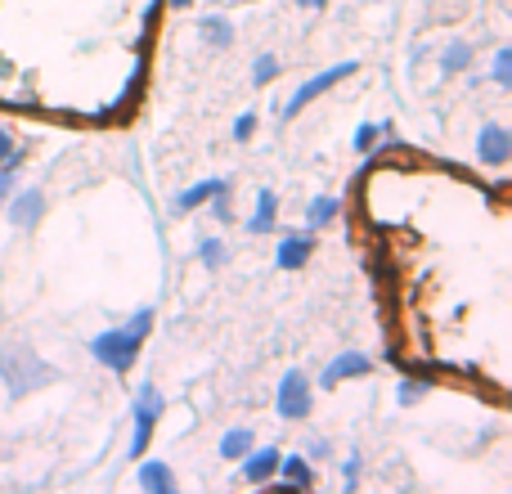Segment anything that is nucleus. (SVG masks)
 Returning a JSON list of instances; mask_svg holds the SVG:
<instances>
[{"label": "nucleus", "instance_id": "obj_1", "mask_svg": "<svg viewBox=\"0 0 512 494\" xmlns=\"http://www.w3.org/2000/svg\"><path fill=\"white\" fill-rule=\"evenodd\" d=\"M149 328H153V310L144 306V310H135V315H131V324L99 333L95 342H90V355H95L104 369L126 373L135 360H140V346H144V337H149Z\"/></svg>", "mask_w": 512, "mask_h": 494}, {"label": "nucleus", "instance_id": "obj_2", "mask_svg": "<svg viewBox=\"0 0 512 494\" xmlns=\"http://www.w3.org/2000/svg\"><path fill=\"white\" fill-rule=\"evenodd\" d=\"M0 378H5L9 396H27V391L59 382V369L45 360H36L27 346H0Z\"/></svg>", "mask_w": 512, "mask_h": 494}, {"label": "nucleus", "instance_id": "obj_3", "mask_svg": "<svg viewBox=\"0 0 512 494\" xmlns=\"http://www.w3.org/2000/svg\"><path fill=\"white\" fill-rule=\"evenodd\" d=\"M162 414V391L153 387V382H144L140 396H135V436H131V459H144V450H149V436H153V423H158Z\"/></svg>", "mask_w": 512, "mask_h": 494}, {"label": "nucleus", "instance_id": "obj_4", "mask_svg": "<svg viewBox=\"0 0 512 494\" xmlns=\"http://www.w3.org/2000/svg\"><path fill=\"white\" fill-rule=\"evenodd\" d=\"M310 391H315V387H310V378H306L301 369H288V373H283L279 400H274V405H279V418H283V423H301V418L310 414V400H315Z\"/></svg>", "mask_w": 512, "mask_h": 494}, {"label": "nucleus", "instance_id": "obj_5", "mask_svg": "<svg viewBox=\"0 0 512 494\" xmlns=\"http://www.w3.org/2000/svg\"><path fill=\"white\" fill-rule=\"evenodd\" d=\"M355 72H360V63H355V59H346V63H337V68H328V72H319V77H310L306 86H297V90H292V99H288V104H283V117H297L301 108L310 104V99H319V95H324V90H333L337 81L355 77Z\"/></svg>", "mask_w": 512, "mask_h": 494}, {"label": "nucleus", "instance_id": "obj_6", "mask_svg": "<svg viewBox=\"0 0 512 494\" xmlns=\"http://www.w3.org/2000/svg\"><path fill=\"white\" fill-rule=\"evenodd\" d=\"M477 158L486 162V167H508L512 162V131H504V126H481Z\"/></svg>", "mask_w": 512, "mask_h": 494}, {"label": "nucleus", "instance_id": "obj_7", "mask_svg": "<svg viewBox=\"0 0 512 494\" xmlns=\"http://www.w3.org/2000/svg\"><path fill=\"white\" fill-rule=\"evenodd\" d=\"M369 373V355H360V351H342L337 360H328V369L319 373V387H328L333 391L337 382H346V378H364Z\"/></svg>", "mask_w": 512, "mask_h": 494}, {"label": "nucleus", "instance_id": "obj_8", "mask_svg": "<svg viewBox=\"0 0 512 494\" xmlns=\"http://www.w3.org/2000/svg\"><path fill=\"white\" fill-rule=\"evenodd\" d=\"M243 481H252V486H265V481H274V468H279V450L274 445H261V450H248L243 454Z\"/></svg>", "mask_w": 512, "mask_h": 494}, {"label": "nucleus", "instance_id": "obj_9", "mask_svg": "<svg viewBox=\"0 0 512 494\" xmlns=\"http://www.w3.org/2000/svg\"><path fill=\"white\" fill-rule=\"evenodd\" d=\"M41 212H45V194L41 189H23V194L9 203V225H14V230H32V225L41 221Z\"/></svg>", "mask_w": 512, "mask_h": 494}, {"label": "nucleus", "instance_id": "obj_10", "mask_svg": "<svg viewBox=\"0 0 512 494\" xmlns=\"http://www.w3.org/2000/svg\"><path fill=\"white\" fill-rule=\"evenodd\" d=\"M310 252H315L310 234H288V239L279 243V252H274V265H279V270H301V265L310 261Z\"/></svg>", "mask_w": 512, "mask_h": 494}, {"label": "nucleus", "instance_id": "obj_11", "mask_svg": "<svg viewBox=\"0 0 512 494\" xmlns=\"http://www.w3.org/2000/svg\"><path fill=\"white\" fill-rule=\"evenodd\" d=\"M274 477H279L283 486H292V490L315 486V472H310V463L301 459V454H292V459H283V454H279V468H274Z\"/></svg>", "mask_w": 512, "mask_h": 494}, {"label": "nucleus", "instance_id": "obj_12", "mask_svg": "<svg viewBox=\"0 0 512 494\" xmlns=\"http://www.w3.org/2000/svg\"><path fill=\"white\" fill-rule=\"evenodd\" d=\"M140 486L153 494H176V477H171V468L162 459H149L140 463Z\"/></svg>", "mask_w": 512, "mask_h": 494}, {"label": "nucleus", "instance_id": "obj_13", "mask_svg": "<svg viewBox=\"0 0 512 494\" xmlns=\"http://www.w3.org/2000/svg\"><path fill=\"white\" fill-rule=\"evenodd\" d=\"M274 221H279V198H274V189H261V194H256V212H252L248 230L252 234H270Z\"/></svg>", "mask_w": 512, "mask_h": 494}, {"label": "nucleus", "instance_id": "obj_14", "mask_svg": "<svg viewBox=\"0 0 512 494\" xmlns=\"http://www.w3.org/2000/svg\"><path fill=\"white\" fill-rule=\"evenodd\" d=\"M216 194H230V185H225V180H203V185L185 189V194L176 198V207L180 212H189V207H198V203H212Z\"/></svg>", "mask_w": 512, "mask_h": 494}, {"label": "nucleus", "instance_id": "obj_15", "mask_svg": "<svg viewBox=\"0 0 512 494\" xmlns=\"http://www.w3.org/2000/svg\"><path fill=\"white\" fill-rule=\"evenodd\" d=\"M198 36H203L207 45H216V50H225V45L234 41V23H230V18H221V14H212V18H203V23H198Z\"/></svg>", "mask_w": 512, "mask_h": 494}, {"label": "nucleus", "instance_id": "obj_16", "mask_svg": "<svg viewBox=\"0 0 512 494\" xmlns=\"http://www.w3.org/2000/svg\"><path fill=\"white\" fill-rule=\"evenodd\" d=\"M337 207H342V203H337V198H333V194H319V198H315V203H310V207H306V221H310V230H324V225H333Z\"/></svg>", "mask_w": 512, "mask_h": 494}, {"label": "nucleus", "instance_id": "obj_17", "mask_svg": "<svg viewBox=\"0 0 512 494\" xmlns=\"http://www.w3.org/2000/svg\"><path fill=\"white\" fill-rule=\"evenodd\" d=\"M248 450H252V432H248V427H234V432L221 436V459H234V463H239Z\"/></svg>", "mask_w": 512, "mask_h": 494}, {"label": "nucleus", "instance_id": "obj_18", "mask_svg": "<svg viewBox=\"0 0 512 494\" xmlns=\"http://www.w3.org/2000/svg\"><path fill=\"white\" fill-rule=\"evenodd\" d=\"M468 63H472V45H468V41L445 45V54H441V68H445V72H463Z\"/></svg>", "mask_w": 512, "mask_h": 494}, {"label": "nucleus", "instance_id": "obj_19", "mask_svg": "<svg viewBox=\"0 0 512 494\" xmlns=\"http://www.w3.org/2000/svg\"><path fill=\"white\" fill-rule=\"evenodd\" d=\"M198 256H203V265H207V270H221V265H225V243L203 239V243H198Z\"/></svg>", "mask_w": 512, "mask_h": 494}, {"label": "nucleus", "instance_id": "obj_20", "mask_svg": "<svg viewBox=\"0 0 512 494\" xmlns=\"http://www.w3.org/2000/svg\"><path fill=\"white\" fill-rule=\"evenodd\" d=\"M274 77H279V59H274V54H261V59L252 63V81L265 86V81H274Z\"/></svg>", "mask_w": 512, "mask_h": 494}, {"label": "nucleus", "instance_id": "obj_21", "mask_svg": "<svg viewBox=\"0 0 512 494\" xmlns=\"http://www.w3.org/2000/svg\"><path fill=\"white\" fill-rule=\"evenodd\" d=\"M378 135H382V126H378V122H364L360 131H355V149H360V153H369L373 144H378Z\"/></svg>", "mask_w": 512, "mask_h": 494}, {"label": "nucleus", "instance_id": "obj_22", "mask_svg": "<svg viewBox=\"0 0 512 494\" xmlns=\"http://www.w3.org/2000/svg\"><path fill=\"white\" fill-rule=\"evenodd\" d=\"M495 81H499V86H512V50H508V45L495 54Z\"/></svg>", "mask_w": 512, "mask_h": 494}, {"label": "nucleus", "instance_id": "obj_23", "mask_svg": "<svg viewBox=\"0 0 512 494\" xmlns=\"http://www.w3.org/2000/svg\"><path fill=\"white\" fill-rule=\"evenodd\" d=\"M427 382H400V405H414V400H423Z\"/></svg>", "mask_w": 512, "mask_h": 494}, {"label": "nucleus", "instance_id": "obj_24", "mask_svg": "<svg viewBox=\"0 0 512 494\" xmlns=\"http://www.w3.org/2000/svg\"><path fill=\"white\" fill-rule=\"evenodd\" d=\"M252 131H256V117H252V113H243L239 122H234V140H248Z\"/></svg>", "mask_w": 512, "mask_h": 494}, {"label": "nucleus", "instance_id": "obj_25", "mask_svg": "<svg viewBox=\"0 0 512 494\" xmlns=\"http://www.w3.org/2000/svg\"><path fill=\"white\" fill-rule=\"evenodd\" d=\"M14 167H18V153H9L5 171H0V198H5V194H9V180H14Z\"/></svg>", "mask_w": 512, "mask_h": 494}, {"label": "nucleus", "instance_id": "obj_26", "mask_svg": "<svg viewBox=\"0 0 512 494\" xmlns=\"http://www.w3.org/2000/svg\"><path fill=\"white\" fill-rule=\"evenodd\" d=\"M355 477H360V454H351V459H346V490L355 486Z\"/></svg>", "mask_w": 512, "mask_h": 494}, {"label": "nucleus", "instance_id": "obj_27", "mask_svg": "<svg viewBox=\"0 0 512 494\" xmlns=\"http://www.w3.org/2000/svg\"><path fill=\"white\" fill-rule=\"evenodd\" d=\"M9 153H14V140H9V131H0V167L9 162Z\"/></svg>", "mask_w": 512, "mask_h": 494}, {"label": "nucleus", "instance_id": "obj_28", "mask_svg": "<svg viewBox=\"0 0 512 494\" xmlns=\"http://www.w3.org/2000/svg\"><path fill=\"white\" fill-rule=\"evenodd\" d=\"M297 5H306V9H324L328 0H297Z\"/></svg>", "mask_w": 512, "mask_h": 494}, {"label": "nucleus", "instance_id": "obj_29", "mask_svg": "<svg viewBox=\"0 0 512 494\" xmlns=\"http://www.w3.org/2000/svg\"><path fill=\"white\" fill-rule=\"evenodd\" d=\"M171 5H176V9H185V5H194V0H171Z\"/></svg>", "mask_w": 512, "mask_h": 494}]
</instances>
